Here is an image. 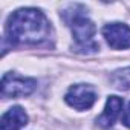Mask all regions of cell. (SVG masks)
Returning <instances> with one entry per match:
<instances>
[{"label":"cell","mask_w":130,"mask_h":130,"mask_svg":"<svg viewBox=\"0 0 130 130\" xmlns=\"http://www.w3.org/2000/svg\"><path fill=\"white\" fill-rule=\"evenodd\" d=\"M51 23L35 8H22L12 12L6 22V35L12 44H41L49 38Z\"/></svg>","instance_id":"obj_1"},{"label":"cell","mask_w":130,"mask_h":130,"mask_svg":"<svg viewBox=\"0 0 130 130\" xmlns=\"http://www.w3.org/2000/svg\"><path fill=\"white\" fill-rule=\"evenodd\" d=\"M68 23L72 28V35L77 43L75 51L83 52V54H92L100 49V44L93 40V35L96 32L93 22H90L86 15L77 12Z\"/></svg>","instance_id":"obj_2"},{"label":"cell","mask_w":130,"mask_h":130,"mask_svg":"<svg viewBox=\"0 0 130 130\" xmlns=\"http://www.w3.org/2000/svg\"><path fill=\"white\" fill-rule=\"evenodd\" d=\"M37 87V81L34 78L19 77L15 74H5L2 78V95L17 98V96H28Z\"/></svg>","instance_id":"obj_3"},{"label":"cell","mask_w":130,"mask_h":130,"mask_svg":"<svg viewBox=\"0 0 130 130\" xmlns=\"http://www.w3.org/2000/svg\"><path fill=\"white\" fill-rule=\"evenodd\" d=\"M66 103L77 110H87L96 101L95 89L89 84H75L64 95Z\"/></svg>","instance_id":"obj_4"},{"label":"cell","mask_w":130,"mask_h":130,"mask_svg":"<svg viewBox=\"0 0 130 130\" xmlns=\"http://www.w3.org/2000/svg\"><path fill=\"white\" fill-rule=\"evenodd\" d=\"M103 35L112 49L130 47V26L124 23H109L103 28Z\"/></svg>","instance_id":"obj_5"},{"label":"cell","mask_w":130,"mask_h":130,"mask_svg":"<svg viewBox=\"0 0 130 130\" xmlns=\"http://www.w3.org/2000/svg\"><path fill=\"white\" fill-rule=\"evenodd\" d=\"M122 104H124L122 103V98L115 96V95L109 96L107 98V103H106V107H104V112L96 119V122L101 127H112L115 124V121L118 119V116L121 115Z\"/></svg>","instance_id":"obj_6"},{"label":"cell","mask_w":130,"mask_h":130,"mask_svg":"<svg viewBox=\"0 0 130 130\" xmlns=\"http://www.w3.org/2000/svg\"><path fill=\"white\" fill-rule=\"evenodd\" d=\"M26 124H28V115L20 106H14L8 112H5L2 121H0L2 130H20Z\"/></svg>","instance_id":"obj_7"},{"label":"cell","mask_w":130,"mask_h":130,"mask_svg":"<svg viewBox=\"0 0 130 130\" xmlns=\"http://www.w3.org/2000/svg\"><path fill=\"white\" fill-rule=\"evenodd\" d=\"M112 83L119 90H130V68L115 72V75L112 77Z\"/></svg>","instance_id":"obj_8"},{"label":"cell","mask_w":130,"mask_h":130,"mask_svg":"<svg viewBox=\"0 0 130 130\" xmlns=\"http://www.w3.org/2000/svg\"><path fill=\"white\" fill-rule=\"evenodd\" d=\"M122 124H124L125 127H128V128H130V104H128L127 110L124 112V116H122Z\"/></svg>","instance_id":"obj_9"}]
</instances>
